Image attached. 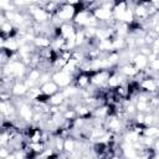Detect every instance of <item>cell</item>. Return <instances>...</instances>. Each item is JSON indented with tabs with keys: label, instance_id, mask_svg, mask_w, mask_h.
<instances>
[{
	"label": "cell",
	"instance_id": "6da1fadb",
	"mask_svg": "<svg viewBox=\"0 0 159 159\" xmlns=\"http://www.w3.org/2000/svg\"><path fill=\"white\" fill-rule=\"evenodd\" d=\"M76 14H77V7L65 2L60 5V9L56 15L62 20V22H68V21H73Z\"/></svg>",
	"mask_w": 159,
	"mask_h": 159
},
{
	"label": "cell",
	"instance_id": "7a4b0ae2",
	"mask_svg": "<svg viewBox=\"0 0 159 159\" xmlns=\"http://www.w3.org/2000/svg\"><path fill=\"white\" fill-rule=\"evenodd\" d=\"M52 81L62 89L67 86H70L73 81V76L63 70H60V71H55L52 72Z\"/></svg>",
	"mask_w": 159,
	"mask_h": 159
},
{
	"label": "cell",
	"instance_id": "3957f363",
	"mask_svg": "<svg viewBox=\"0 0 159 159\" xmlns=\"http://www.w3.org/2000/svg\"><path fill=\"white\" fill-rule=\"evenodd\" d=\"M71 84H75L78 89H87L91 86V75L89 72L81 71L76 77H73V81Z\"/></svg>",
	"mask_w": 159,
	"mask_h": 159
},
{
	"label": "cell",
	"instance_id": "277c9868",
	"mask_svg": "<svg viewBox=\"0 0 159 159\" xmlns=\"http://www.w3.org/2000/svg\"><path fill=\"white\" fill-rule=\"evenodd\" d=\"M17 114L22 119H25L27 123H32V116H34V109L31 103L24 102L20 107H17Z\"/></svg>",
	"mask_w": 159,
	"mask_h": 159
},
{
	"label": "cell",
	"instance_id": "5b68a950",
	"mask_svg": "<svg viewBox=\"0 0 159 159\" xmlns=\"http://www.w3.org/2000/svg\"><path fill=\"white\" fill-rule=\"evenodd\" d=\"M133 12H134V16H135V20L139 21L140 24L147 21L149 19V11H148V6L147 5H143L140 2L135 4L134 7H133Z\"/></svg>",
	"mask_w": 159,
	"mask_h": 159
},
{
	"label": "cell",
	"instance_id": "8992f818",
	"mask_svg": "<svg viewBox=\"0 0 159 159\" xmlns=\"http://www.w3.org/2000/svg\"><path fill=\"white\" fill-rule=\"evenodd\" d=\"M140 89L144 91V92H148V93H155L159 91V86H158V82H157V78L155 77H148L145 80H143L140 83Z\"/></svg>",
	"mask_w": 159,
	"mask_h": 159
},
{
	"label": "cell",
	"instance_id": "52a82bcc",
	"mask_svg": "<svg viewBox=\"0 0 159 159\" xmlns=\"http://www.w3.org/2000/svg\"><path fill=\"white\" fill-rule=\"evenodd\" d=\"M93 15L97 17L98 21H103V22H108L113 19V10L111 9H106L103 6H98L97 9L93 10Z\"/></svg>",
	"mask_w": 159,
	"mask_h": 159
},
{
	"label": "cell",
	"instance_id": "ba28073f",
	"mask_svg": "<svg viewBox=\"0 0 159 159\" xmlns=\"http://www.w3.org/2000/svg\"><path fill=\"white\" fill-rule=\"evenodd\" d=\"M117 70L122 73V75H124L127 78H133L137 73H138V68L132 63V62H127V63H123V65H120V66H118L117 67Z\"/></svg>",
	"mask_w": 159,
	"mask_h": 159
},
{
	"label": "cell",
	"instance_id": "9c48e42d",
	"mask_svg": "<svg viewBox=\"0 0 159 159\" xmlns=\"http://www.w3.org/2000/svg\"><path fill=\"white\" fill-rule=\"evenodd\" d=\"M130 62H132L138 70H145V68L148 67V65H149L148 56H145V55H143V53H140V52H137V53L133 56V58L130 60Z\"/></svg>",
	"mask_w": 159,
	"mask_h": 159
},
{
	"label": "cell",
	"instance_id": "30bf717a",
	"mask_svg": "<svg viewBox=\"0 0 159 159\" xmlns=\"http://www.w3.org/2000/svg\"><path fill=\"white\" fill-rule=\"evenodd\" d=\"M27 89H29V87L26 86V83H25L24 80H16L15 83L12 84V87H11L12 94L14 96H17V97H25Z\"/></svg>",
	"mask_w": 159,
	"mask_h": 159
},
{
	"label": "cell",
	"instance_id": "8fae6325",
	"mask_svg": "<svg viewBox=\"0 0 159 159\" xmlns=\"http://www.w3.org/2000/svg\"><path fill=\"white\" fill-rule=\"evenodd\" d=\"M51 41L52 39L48 37V36H43V35H36V37L34 39V45L37 47V48H46V47H50L51 46Z\"/></svg>",
	"mask_w": 159,
	"mask_h": 159
},
{
	"label": "cell",
	"instance_id": "7c38bea8",
	"mask_svg": "<svg viewBox=\"0 0 159 159\" xmlns=\"http://www.w3.org/2000/svg\"><path fill=\"white\" fill-rule=\"evenodd\" d=\"M40 87H41L42 92H43L45 94H47V96H52V94L57 93L58 91H61V88H60L52 80L48 81V82H46V83H43V84H41Z\"/></svg>",
	"mask_w": 159,
	"mask_h": 159
},
{
	"label": "cell",
	"instance_id": "4fadbf2b",
	"mask_svg": "<svg viewBox=\"0 0 159 159\" xmlns=\"http://www.w3.org/2000/svg\"><path fill=\"white\" fill-rule=\"evenodd\" d=\"M66 101V96L63 94L62 91H58L57 93L50 96V99H48V103L51 106H61L62 103H65Z\"/></svg>",
	"mask_w": 159,
	"mask_h": 159
},
{
	"label": "cell",
	"instance_id": "5bb4252c",
	"mask_svg": "<svg viewBox=\"0 0 159 159\" xmlns=\"http://www.w3.org/2000/svg\"><path fill=\"white\" fill-rule=\"evenodd\" d=\"M97 47L99 51H104V52H111L113 50V41L112 39H103V40H98L97 42Z\"/></svg>",
	"mask_w": 159,
	"mask_h": 159
},
{
	"label": "cell",
	"instance_id": "9a60e30c",
	"mask_svg": "<svg viewBox=\"0 0 159 159\" xmlns=\"http://www.w3.org/2000/svg\"><path fill=\"white\" fill-rule=\"evenodd\" d=\"M60 5L61 4H57V2H55V1H52V0H48V1H46L43 5H41L51 16L52 15H56L57 14V11H58V9H60Z\"/></svg>",
	"mask_w": 159,
	"mask_h": 159
},
{
	"label": "cell",
	"instance_id": "2e32d148",
	"mask_svg": "<svg viewBox=\"0 0 159 159\" xmlns=\"http://www.w3.org/2000/svg\"><path fill=\"white\" fill-rule=\"evenodd\" d=\"M135 107H137V112H142V113H152L153 112V109L149 104V101H137Z\"/></svg>",
	"mask_w": 159,
	"mask_h": 159
},
{
	"label": "cell",
	"instance_id": "e0dca14e",
	"mask_svg": "<svg viewBox=\"0 0 159 159\" xmlns=\"http://www.w3.org/2000/svg\"><path fill=\"white\" fill-rule=\"evenodd\" d=\"M143 135H147V137H150V138H159V125H149V127H145L144 128V132H143Z\"/></svg>",
	"mask_w": 159,
	"mask_h": 159
},
{
	"label": "cell",
	"instance_id": "ac0fdd59",
	"mask_svg": "<svg viewBox=\"0 0 159 159\" xmlns=\"http://www.w3.org/2000/svg\"><path fill=\"white\" fill-rule=\"evenodd\" d=\"M62 114H63V118H65V119H71V120H73V119H76V118L78 117V114H77V112H76V109H75L73 107L66 109Z\"/></svg>",
	"mask_w": 159,
	"mask_h": 159
},
{
	"label": "cell",
	"instance_id": "d6986e66",
	"mask_svg": "<svg viewBox=\"0 0 159 159\" xmlns=\"http://www.w3.org/2000/svg\"><path fill=\"white\" fill-rule=\"evenodd\" d=\"M148 67H149L155 75H159V58H155V60H153V61H149Z\"/></svg>",
	"mask_w": 159,
	"mask_h": 159
},
{
	"label": "cell",
	"instance_id": "ffe728a7",
	"mask_svg": "<svg viewBox=\"0 0 159 159\" xmlns=\"http://www.w3.org/2000/svg\"><path fill=\"white\" fill-rule=\"evenodd\" d=\"M66 2L70 4V5L77 6V5H81V4H82V0H66Z\"/></svg>",
	"mask_w": 159,
	"mask_h": 159
},
{
	"label": "cell",
	"instance_id": "44dd1931",
	"mask_svg": "<svg viewBox=\"0 0 159 159\" xmlns=\"http://www.w3.org/2000/svg\"><path fill=\"white\" fill-rule=\"evenodd\" d=\"M97 0H82V6L84 7V6H88V5H91V4H93V2H96Z\"/></svg>",
	"mask_w": 159,
	"mask_h": 159
},
{
	"label": "cell",
	"instance_id": "7402d4cb",
	"mask_svg": "<svg viewBox=\"0 0 159 159\" xmlns=\"http://www.w3.org/2000/svg\"><path fill=\"white\" fill-rule=\"evenodd\" d=\"M52 1H55V2H57V4H65V2H66V0H52Z\"/></svg>",
	"mask_w": 159,
	"mask_h": 159
},
{
	"label": "cell",
	"instance_id": "603a6c76",
	"mask_svg": "<svg viewBox=\"0 0 159 159\" xmlns=\"http://www.w3.org/2000/svg\"><path fill=\"white\" fill-rule=\"evenodd\" d=\"M157 9H158V11H159V4H158V5H157Z\"/></svg>",
	"mask_w": 159,
	"mask_h": 159
}]
</instances>
